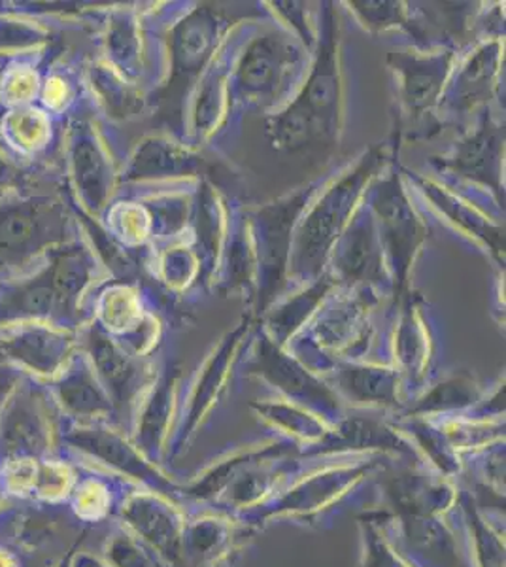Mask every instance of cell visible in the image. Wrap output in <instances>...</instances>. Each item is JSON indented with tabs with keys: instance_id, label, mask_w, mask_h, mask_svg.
Instances as JSON below:
<instances>
[{
	"instance_id": "7a4b0ae2",
	"label": "cell",
	"mask_w": 506,
	"mask_h": 567,
	"mask_svg": "<svg viewBox=\"0 0 506 567\" xmlns=\"http://www.w3.org/2000/svg\"><path fill=\"white\" fill-rule=\"evenodd\" d=\"M293 45L282 39L265 37L251 45L240 69V82L251 93H270L280 84L286 66L293 61Z\"/></svg>"
},
{
	"instance_id": "277c9868",
	"label": "cell",
	"mask_w": 506,
	"mask_h": 567,
	"mask_svg": "<svg viewBox=\"0 0 506 567\" xmlns=\"http://www.w3.org/2000/svg\"><path fill=\"white\" fill-rule=\"evenodd\" d=\"M380 213L384 214L385 226L390 231L391 239L395 240V251L397 258L406 261L412 250V239L416 235V221L412 218V213L406 207L403 197L395 187H390L385 192H380L379 205Z\"/></svg>"
},
{
	"instance_id": "8992f818",
	"label": "cell",
	"mask_w": 506,
	"mask_h": 567,
	"mask_svg": "<svg viewBox=\"0 0 506 567\" xmlns=\"http://www.w3.org/2000/svg\"><path fill=\"white\" fill-rule=\"evenodd\" d=\"M494 136L478 135L471 142L473 146H467L459 155V167L465 173L473 175H486L487 163L494 162Z\"/></svg>"
},
{
	"instance_id": "5b68a950",
	"label": "cell",
	"mask_w": 506,
	"mask_h": 567,
	"mask_svg": "<svg viewBox=\"0 0 506 567\" xmlns=\"http://www.w3.org/2000/svg\"><path fill=\"white\" fill-rule=\"evenodd\" d=\"M404 74V95L414 109H423L436 97V93L443 84L444 71L446 65H435V63H411L404 61L401 65Z\"/></svg>"
},
{
	"instance_id": "6da1fadb",
	"label": "cell",
	"mask_w": 506,
	"mask_h": 567,
	"mask_svg": "<svg viewBox=\"0 0 506 567\" xmlns=\"http://www.w3.org/2000/svg\"><path fill=\"white\" fill-rule=\"evenodd\" d=\"M359 184H361L359 176H352L347 182H342L339 187H334L333 192L326 197V200L316 208V213L308 219L301 239V264L304 267L307 264L318 267L320 258L323 259V254L333 243L340 224L344 221L348 210L352 207Z\"/></svg>"
},
{
	"instance_id": "3957f363",
	"label": "cell",
	"mask_w": 506,
	"mask_h": 567,
	"mask_svg": "<svg viewBox=\"0 0 506 567\" xmlns=\"http://www.w3.org/2000/svg\"><path fill=\"white\" fill-rule=\"evenodd\" d=\"M380 254L371 229L358 226L350 233L339 256V269L350 280L371 278L379 271Z\"/></svg>"
}]
</instances>
